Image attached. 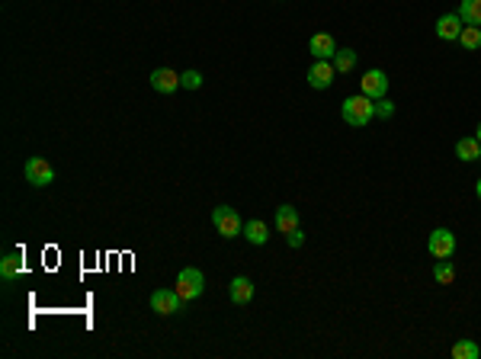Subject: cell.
<instances>
[{"label": "cell", "instance_id": "obj_1", "mask_svg": "<svg viewBox=\"0 0 481 359\" xmlns=\"http://www.w3.org/2000/svg\"><path fill=\"white\" fill-rule=\"evenodd\" d=\"M340 115H344L346 125L353 129H363L376 119V99H369L366 93H356V97H346L344 106H340Z\"/></svg>", "mask_w": 481, "mask_h": 359}, {"label": "cell", "instance_id": "obj_2", "mask_svg": "<svg viewBox=\"0 0 481 359\" xmlns=\"http://www.w3.org/2000/svg\"><path fill=\"white\" fill-rule=\"evenodd\" d=\"M173 289H177V295H180L183 302H196V298L203 295V289H205V276L199 273L196 267H187V269H180V273H177Z\"/></svg>", "mask_w": 481, "mask_h": 359}, {"label": "cell", "instance_id": "obj_3", "mask_svg": "<svg viewBox=\"0 0 481 359\" xmlns=\"http://www.w3.org/2000/svg\"><path fill=\"white\" fill-rule=\"evenodd\" d=\"M212 225H215V231L225 237V241L244 234V222H240V215L234 212L231 206H218L215 212H212Z\"/></svg>", "mask_w": 481, "mask_h": 359}, {"label": "cell", "instance_id": "obj_4", "mask_svg": "<svg viewBox=\"0 0 481 359\" xmlns=\"http://www.w3.org/2000/svg\"><path fill=\"white\" fill-rule=\"evenodd\" d=\"M430 257H436V260H449L452 253H456V234H452L449 228H436L430 231Z\"/></svg>", "mask_w": 481, "mask_h": 359}, {"label": "cell", "instance_id": "obj_5", "mask_svg": "<svg viewBox=\"0 0 481 359\" xmlns=\"http://www.w3.org/2000/svg\"><path fill=\"white\" fill-rule=\"evenodd\" d=\"M360 93H366L369 99H382L385 93H388V74L379 68L366 71V74L360 77Z\"/></svg>", "mask_w": 481, "mask_h": 359}, {"label": "cell", "instance_id": "obj_6", "mask_svg": "<svg viewBox=\"0 0 481 359\" xmlns=\"http://www.w3.org/2000/svg\"><path fill=\"white\" fill-rule=\"evenodd\" d=\"M23 174H26V180H29L32 186H48L55 180V167L46 161V157H29Z\"/></svg>", "mask_w": 481, "mask_h": 359}, {"label": "cell", "instance_id": "obj_7", "mask_svg": "<svg viewBox=\"0 0 481 359\" xmlns=\"http://www.w3.org/2000/svg\"><path fill=\"white\" fill-rule=\"evenodd\" d=\"M309 52L315 62H331L334 55H337V42H334L331 32H315L309 38Z\"/></svg>", "mask_w": 481, "mask_h": 359}, {"label": "cell", "instance_id": "obj_8", "mask_svg": "<svg viewBox=\"0 0 481 359\" xmlns=\"http://www.w3.org/2000/svg\"><path fill=\"white\" fill-rule=\"evenodd\" d=\"M151 308L158 314H177L183 308V298L177 295V289H154L151 292Z\"/></svg>", "mask_w": 481, "mask_h": 359}, {"label": "cell", "instance_id": "obj_9", "mask_svg": "<svg viewBox=\"0 0 481 359\" xmlns=\"http://www.w3.org/2000/svg\"><path fill=\"white\" fill-rule=\"evenodd\" d=\"M334 74H337L334 62H315L309 68V84L315 87V90H327V87L334 84Z\"/></svg>", "mask_w": 481, "mask_h": 359}, {"label": "cell", "instance_id": "obj_10", "mask_svg": "<svg viewBox=\"0 0 481 359\" xmlns=\"http://www.w3.org/2000/svg\"><path fill=\"white\" fill-rule=\"evenodd\" d=\"M462 16L459 13H443L436 20V38H443V42H459V32H462Z\"/></svg>", "mask_w": 481, "mask_h": 359}, {"label": "cell", "instance_id": "obj_11", "mask_svg": "<svg viewBox=\"0 0 481 359\" xmlns=\"http://www.w3.org/2000/svg\"><path fill=\"white\" fill-rule=\"evenodd\" d=\"M228 298H231L234 305H250V298H254V283H250L248 276H234L231 286H228Z\"/></svg>", "mask_w": 481, "mask_h": 359}, {"label": "cell", "instance_id": "obj_12", "mask_svg": "<svg viewBox=\"0 0 481 359\" xmlns=\"http://www.w3.org/2000/svg\"><path fill=\"white\" fill-rule=\"evenodd\" d=\"M151 87L158 93H173L177 87H180V74H173L170 68H158V71H151Z\"/></svg>", "mask_w": 481, "mask_h": 359}, {"label": "cell", "instance_id": "obj_13", "mask_svg": "<svg viewBox=\"0 0 481 359\" xmlns=\"http://www.w3.org/2000/svg\"><path fill=\"white\" fill-rule=\"evenodd\" d=\"M244 237H248V244L264 247L266 241H270V228H266L264 218H250V222L244 225Z\"/></svg>", "mask_w": 481, "mask_h": 359}, {"label": "cell", "instance_id": "obj_14", "mask_svg": "<svg viewBox=\"0 0 481 359\" xmlns=\"http://www.w3.org/2000/svg\"><path fill=\"white\" fill-rule=\"evenodd\" d=\"M295 228H299V212H295V206H279L276 209V231L279 234H292Z\"/></svg>", "mask_w": 481, "mask_h": 359}, {"label": "cell", "instance_id": "obj_15", "mask_svg": "<svg viewBox=\"0 0 481 359\" xmlns=\"http://www.w3.org/2000/svg\"><path fill=\"white\" fill-rule=\"evenodd\" d=\"M456 157L459 161H466V164L478 161L481 157V141L478 138H459L456 141Z\"/></svg>", "mask_w": 481, "mask_h": 359}, {"label": "cell", "instance_id": "obj_16", "mask_svg": "<svg viewBox=\"0 0 481 359\" xmlns=\"http://www.w3.org/2000/svg\"><path fill=\"white\" fill-rule=\"evenodd\" d=\"M459 16L466 26H481V0H462L459 3Z\"/></svg>", "mask_w": 481, "mask_h": 359}, {"label": "cell", "instance_id": "obj_17", "mask_svg": "<svg viewBox=\"0 0 481 359\" xmlns=\"http://www.w3.org/2000/svg\"><path fill=\"white\" fill-rule=\"evenodd\" d=\"M23 269H26V263L20 253H7V257L0 260V276H4V279H16Z\"/></svg>", "mask_w": 481, "mask_h": 359}, {"label": "cell", "instance_id": "obj_18", "mask_svg": "<svg viewBox=\"0 0 481 359\" xmlns=\"http://www.w3.org/2000/svg\"><path fill=\"white\" fill-rule=\"evenodd\" d=\"M459 45L466 48V52H478L481 48V26H462V32H459Z\"/></svg>", "mask_w": 481, "mask_h": 359}, {"label": "cell", "instance_id": "obj_19", "mask_svg": "<svg viewBox=\"0 0 481 359\" xmlns=\"http://www.w3.org/2000/svg\"><path fill=\"white\" fill-rule=\"evenodd\" d=\"M334 68H337V74H350V71L356 68V52L353 48H337V55L331 58Z\"/></svg>", "mask_w": 481, "mask_h": 359}, {"label": "cell", "instance_id": "obj_20", "mask_svg": "<svg viewBox=\"0 0 481 359\" xmlns=\"http://www.w3.org/2000/svg\"><path fill=\"white\" fill-rule=\"evenodd\" d=\"M481 356V346L475 340H456L452 344V359H478Z\"/></svg>", "mask_w": 481, "mask_h": 359}, {"label": "cell", "instance_id": "obj_21", "mask_svg": "<svg viewBox=\"0 0 481 359\" xmlns=\"http://www.w3.org/2000/svg\"><path fill=\"white\" fill-rule=\"evenodd\" d=\"M433 279L440 286H449L452 279H456V267H452L449 260H436V267H433Z\"/></svg>", "mask_w": 481, "mask_h": 359}, {"label": "cell", "instance_id": "obj_22", "mask_svg": "<svg viewBox=\"0 0 481 359\" xmlns=\"http://www.w3.org/2000/svg\"><path fill=\"white\" fill-rule=\"evenodd\" d=\"M180 87H187V90H199V87H203V74H199V71H183Z\"/></svg>", "mask_w": 481, "mask_h": 359}, {"label": "cell", "instance_id": "obj_23", "mask_svg": "<svg viewBox=\"0 0 481 359\" xmlns=\"http://www.w3.org/2000/svg\"><path fill=\"white\" fill-rule=\"evenodd\" d=\"M376 115L379 119H391V115H395V103H388V99H376Z\"/></svg>", "mask_w": 481, "mask_h": 359}, {"label": "cell", "instance_id": "obj_24", "mask_svg": "<svg viewBox=\"0 0 481 359\" xmlns=\"http://www.w3.org/2000/svg\"><path fill=\"white\" fill-rule=\"evenodd\" d=\"M286 241H289V247H302V244H305V231L295 228L292 234H286Z\"/></svg>", "mask_w": 481, "mask_h": 359}, {"label": "cell", "instance_id": "obj_25", "mask_svg": "<svg viewBox=\"0 0 481 359\" xmlns=\"http://www.w3.org/2000/svg\"><path fill=\"white\" fill-rule=\"evenodd\" d=\"M475 138H478V141H481V122H478V129H475Z\"/></svg>", "mask_w": 481, "mask_h": 359}, {"label": "cell", "instance_id": "obj_26", "mask_svg": "<svg viewBox=\"0 0 481 359\" xmlns=\"http://www.w3.org/2000/svg\"><path fill=\"white\" fill-rule=\"evenodd\" d=\"M475 192H478V199H481V180H478V183H475Z\"/></svg>", "mask_w": 481, "mask_h": 359}, {"label": "cell", "instance_id": "obj_27", "mask_svg": "<svg viewBox=\"0 0 481 359\" xmlns=\"http://www.w3.org/2000/svg\"><path fill=\"white\" fill-rule=\"evenodd\" d=\"M478 161H481V157H478Z\"/></svg>", "mask_w": 481, "mask_h": 359}]
</instances>
